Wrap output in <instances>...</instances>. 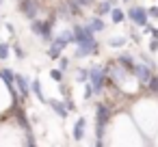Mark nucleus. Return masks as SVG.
<instances>
[{
  "mask_svg": "<svg viewBox=\"0 0 158 147\" xmlns=\"http://www.w3.org/2000/svg\"><path fill=\"white\" fill-rule=\"evenodd\" d=\"M108 121H110V104L100 102L95 106V138L104 136V130H106Z\"/></svg>",
  "mask_w": 158,
  "mask_h": 147,
  "instance_id": "f257e3e1",
  "label": "nucleus"
},
{
  "mask_svg": "<svg viewBox=\"0 0 158 147\" xmlns=\"http://www.w3.org/2000/svg\"><path fill=\"white\" fill-rule=\"evenodd\" d=\"M89 71H91V84H93L95 95H102L104 84H106V80H108V67L93 65V67H89Z\"/></svg>",
  "mask_w": 158,
  "mask_h": 147,
  "instance_id": "f03ea898",
  "label": "nucleus"
},
{
  "mask_svg": "<svg viewBox=\"0 0 158 147\" xmlns=\"http://www.w3.org/2000/svg\"><path fill=\"white\" fill-rule=\"evenodd\" d=\"M126 13H128V20H130L134 26H139V28H145L147 22H149V11H147L145 7H141V5H132Z\"/></svg>",
  "mask_w": 158,
  "mask_h": 147,
  "instance_id": "7ed1b4c3",
  "label": "nucleus"
},
{
  "mask_svg": "<svg viewBox=\"0 0 158 147\" xmlns=\"http://www.w3.org/2000/svg\"><path fill=\"white\" fill-rule=\"evenodd\" d=\"M20 11H22V15L26 18V20H37V15H39V11H41V5H39V0H22L20 2Z\"/></svg>",
  "mask_w": 158,
  "mask_h": 147,
  "instance_id": "20e7f679",
  "label": "nucleus"
},
{
  "mask_svg": "<svg viewBox=\"0 0 158 147\" xmlns=\"http://www.w3.org/2000/svg\"><path fill=\"white\" fill-rule=\"evenodd\" d=\"M98 50H100V43H98L95 39H91V41H82V43H78V46H76V52H74V56H76V59L95 56V54H98Z\"/></svg>",
  "mask_w": 158,
  "mask_h": 147,
  "instance_id": "39448f33",
  "label": "nucleus"
},
{
  "mask_svg": "<svg viewBox=\"0 0 158 147\" xmlns=\"http://www.w3.org/2000/svg\"><path fill=\"white\" fill-rule=\"evenodd\" d=\"M132 74H134V78H136L139 84H147L156 71H154V67H149V65H145V63H136V67H134Z\"/></svg>",
  "mask_w": 158,
  "mask_h": 147,
  "instance_id": "423d86ee",
  "label": "nucleus"
},
{
  "mask_svg": "<svg viewBox=\"0 0 158 147\" xmlns=\"http://www.w3.org/2000/svg\"><path fill=\"white\" fill-rule=\"evenodd\" d=\"M72 31H74V37H76V46L82 43V41H91V39H95V37H93L95 33H93L87 24H74Z\"/></svg>",
  "mask_w": 158,
  "mask_h": 147,
  "instance_id": "0eeeda50",
  "label": "nucleus"
},
{
  "mask_svg": "<svg viewBox=\"0 0 158 147\" xmlns=\"http://www.w3.org/2000/svg\"><path fill=\"white\" fill-rule=\"evenodd\" d=\"M52 43H56L59 48H63V50H65L67 46H72V43H76V37H74V31H67V28H65V31H61L59 35H54V41H52Z\"/></svg>",
  "mask_w": 158,
  "mask_h": 147,
  "instance_id": "6e6552de",
  "label": "nucleus"
},
{
  "mask_svg": "<svg viewBox=\"0 0 158 147\" xmlns=\"http://www.w3.org/2000/svg\"><path fill=\"white\" fill-rule=\"evenodd\" d=\"M15 87H18V93L22 95V97H28L31 95V80L26 78V76H22V74H18L15 76Z\"/></svg>",
  "mask_w": 158,
  "mask_h": 147,
  "instance_id": "1a4fd4ad",
  "label": "nucleus"
},
{
  "mask_svg": "<svg viewBox=\"0 0 158 147\" xmlns=\"http://www.w3.org/2000/svg\"><path fill=\"white\" fill-rule=\"evenodd\" d=\"M115 5H117V0H102V2L95 5V15H100V18L110 15L113 9H115Z\"/></svg>",
  "mask_w": 158,
  "mask_h": 147,
  "instance_id": "9d476101",
  "label": "nucleus"
},
{
  "mask_svg": "<svg viewBox=\"0 0 158 147\" xmlns=\"http://www.w3.org/2000/svg\"><path fill=\"white\" fill-rule=\"evenodd\" d=\"M117 63H119L121 67L130 69V71H134V67H136V61H134V56H132L130 52H121V54H117Z\"/></svg>",
  "mask_w": 158,
  "mask_h": 147,
  "instance_id": "9b49d317",
  "label": "nucleus"
},
{
  "mask_svg": "<svg viewBox=\"0 0 158 147\" xmlns=\"http://www.w3.org/2000/svg\"><path fill=\"white\" fill-rule=\"evenodd\" d=\"M93 33H104V28H106V22L100 18V15H93V18H89L87 22H85Z\"/></svg>",
  "mask_w": 158,
  "mask_h": 147,
  "instance_id": "f8f14e48",
  "label": "nucleus"
},
{
  "mask_svg": "<svg viewBox=\"0 0 158 147\" xmlns=\"http://www.w3.org/2000/svg\"><path fill=\"white\" fill-rule=\"evenodd\" d=\"M48 104H50V108L59 115V117H67L69 115V110H67V106H65V102H59V100H48Z\"/></svg>",
  "mask_w": 158,
  "mask_h": 147,
  "instance_id": "ddd939ff",
  "label": "nucleus"
},
{
  "mask_svg": "<svg viewBox=\"0 0 158 147\" xmlns=\"http://www.w3.org/2000/svg\"><path fill=\"white\" fill-rule=\"evenodd\" d=\"M85 130H87V121H85V117H78L76 123H74V138L82 141L85 138Z\"/></svg>",
  "mask_w": 158,
  "mask_h": 147,
  "instance_id": "4468645a",
  "label": "nucleus"
},
{
  "mask_svg": "<svg viewBox=\"0 0 158 147\" xmlns=\"http://www.w3.org/2000/svg\"><path fill=\"white\" fill-rule=\"evenodd\" d=\"M15 119H18V125H20L22 130L31 132V125H28V119H26V112H24V108H22V106H18V108H15Z\"/></svg>",
  "mask_w": 158,
  "mask_h": 147,
  "instance_id": "2eb2a0df",
  "label": "nucleus"
},
{
  "mask_svg": "<svg viewBox=\"0 0 158 147\" xmlns=\"http://www.w3.org/2000/svg\"><path fill=\"white\" fill-rule=\"evenodd\" d=\"M31 89H33V93H35V97H37L39 102H46V95H44V91H41V82H39V78L31 80Z\"/></svg>",
  "mask_w": 158,
  "mask_h": 147,
  "instance_id": "dca6fc26",
  "label": "nucleus"
},
{
  "mask_svg": "<svg viewBox=\"0 0 158 147\" xmlns=\"http://www.w3.org/2000/svg\"><path fill=\"white\" fill-rule=\"evenodd\" d=\"M13 52V46L7 43V41H0V61H7Z\"/></svg>",
  "mask_w": 158,
  "mask_h": 147,
  "instance_id": "f3484780",
  "label": "nucleus"
},
{
  "mask_svg": "<svg viewBox=\"0 0 158 147\" xmlns=\"http://www.w3.org/2000/svg\"><path fill=\"white\" fill-rule=\"evenodd\" d=\"M126 18H128V13L126 11H121V9H113V13H110V20H113V24H121V22H126Z\"/></svg>",
  "mask_w": 158,
  "mask_h": 147,
  "instance_id": "a211bd4d",
  "label": "nucleus"
},
{
  "mask_svg": "<svg viewBox=\"0 0 158 147\" xmlns=\"http://www.w3.org/2000/svg\"><path fill=\"white\" fill-rule=\"evenodd\" d=\"M31 31L41 39V35H44V31H46V28H44V20H39V18H37V20H33V22H31Z\"/></svg>",
  "mask_w": 158,
  "mask_h": 147,
  "instance_id": "6ab92c4d",
  "label": "nucleus"
},
{
  "mask_svg": "<svg viewBox=\"0 0 158 147\" xmlns=\"http://www.w3.org/2000/svg\"><path fill=\"white\" fill-rule=\"evenodd\" d=\"M61 52H63V48H59L56 43H50V46H48V56H50L52 61H59V59H61Z\"/></svg>",
  "mask_w": 158,
  "mask_h": 147,
  "instance_id": "aec40b11",
  "label": "nucleus"
},
{
  "mask_svg": "<svg viewBox=\"0 0 158 147\" xmlns=\"http://www.w3.org/2000/svg\"><path fill=\"white\" fill-rule=\"evenodd\" d=\"M76 80L78 82H91V71L89 69H76Z\"/></svg>",
  "mask_w": 158,
  "mask_h": 147,
  "instance_id": "412c9836",
  "label": "nucleus"
},
{
  "mask_svg": "<svg viewBox=\"0 0 158 147\" xmlns=\"http://www.w3.org/2000/svg\"><path fill=\"white\" fill-rule=\"evenodd\" d=\"M123 43H126V37H119V35H115V37L108 39V46L110 48H121Z\"/></svg>",
  "mask_w": 158,
  "mask_h": 147,
  "instance_id": "4be33fe9",
  "label": "nucleus"
},
{
  "mask_svg": "<svg viewBox=\"0 0 158 147\" xmlns=\"http://www.w3.org/2000/svg\"><path fill=\"white\" fill-rule=\"evenodd\" d=\"M50 78H52V80H56V82H63V78H65V71H63L61 67H56V69H50Z\"/></svg>",
  "mask_w": 158,
  "mask_h": 147,
  "instance_id": "5701e85b",
  "label": "nucleus"
},
{
  "mask_svg": "<svg viewBox=\"0 0 158 147\" xmlns=\"http://www.w3.org/2000/svg\"><path fill=\"white\" fill-rule=\"evenodd\" d=\"M147 91H149V93H154V95L158 93V74H154V76H152V80L147 82Z\"/></svg>",
  "mask_w": 158,
  "mask_h": 147,
  "instance_id": "b1692460",
  "label": "nucleus"
},
{
  "mask_svg": "<svg viewBox=\"0 0 158 147\" xmlns=\"http://www.w3.org/2000/svg\"><path fill=\"white\" fill-rule=\"evenodd\" d=\"M13 54H15L18 61H24V59H26V52H24V48H22L20 43H13Z\"/></svg>",
  "mask_w": 158,
  "mask_h": 147,
  "instance_id": "393cba45",
  "label": "nucleus"
},
{
  "mask_svg": "<svg viewBox=\"0 0 158 147\" xmlns=\"http://www.w3.org/2000/svg\"><path fill=\"white\" fill-rule=\"evenodd\" d=\"M93 95H95V91H93V84H91V82H85V91H82V97H85V100H91Z\"/></svg>",
  "mask_w": 158,
  "mask_h": 147,
  "instance_id": "a878e982",
  "label": "nucleus"
},
{
  "mask_svg": "<svg viewBox=\"0 0 158 147\" xmlns=\"http://www.w3.org/2000/svg\"><path fill=\"white\" fill-rule=\"evenodd\" d=\"M59 67H61L63 71L69 69V59H67V56H61V59H59Z\"/></svg>",
  "mask_w": 158,
  "mask_h": 147,
  "instance_id": "bb28decb",
  "label": "nucleus"
},
{
  "mask_svg": "<svg viewBox=\"0 0 158 147\" xmlns=\"http://www.w3.org/2000/svg\"><path fill=\"white\" fill-rule=\"evenodd\" d=\"M147 50H149V54H156L158 52V39H152L149 46H147Z\"/></svg>",
  "mask_w": 158,
  "mask_h": 147,
  "instance_id": "cd10ccee",
  "label": "nucleus"
},
{
  "mask_svg": "<svg viewBox=\"0 0 158 147\" xmlns=\"http://www.w3.org/2000/svg\"><path fill=\"white\" fill-rule=\"evenodd\" d=\"M24 147H37V143H35V136L31 134V132H26V145Z\"/></svg>",
  "mask_w": 158,
  "mask_h": 147,
  "instance_id": "c85d7f7f",
  "label": "nucleus"
},
{
  "mask_svg": "<svg viewBox=\"0 0 158 147\" xmlns=\"http://www.w3.org/2000/svg\"><path fill=\"white\" fill-rule=\"evenodd\" d=\"M65 106H67V110H69V112H72V110H76V104H74V100H72L69 95L65 97Z\"/></svg>",
  "mask_w": 158,
  "mask_h": 147,
  "instance_id": "c756f323",
  "label": "nucleus"
},
{
  "mask_svg": "<svg viewBox=\"0 0 158 147\" xmlns=\"http://www.w3.org/2000/svg\"><path fill=\"white\" fill-rule=\"evenodd\" d=\"M76 2H78V5H80L82 9H87V7H91V5L95 2V0H76Z\"/></svg>",
  "mask_w": 158,
  "mask_h": 147,
  "instance_id": "7c9ffc66",
  "label": "nucleus"
},
{
  "mask_svg": "<svg viewBox=\"0 0 158 147\" xmlns=\"http://www.w3.org/2000/svg\"><path fill=\"white\" fill-rule=\"evenodd\" d=\"M147 11H149V18H154V20H158V7H149Z\"/></svg>",
  "mask_w": 158,
  "mask_h": 147,
  "instance_id": "2f4dec72",
  "label": "nucleus"
},
{
  "mask_svg": "<svg viewBox=\"0 0 158 147\" xmlns=\"http://www.w3.org/2000/svg\"><path fill=\"white\" fill-rule=\"evenodd\" d=\"M5 28H7V33H9V35H15V28H13V24H11V22H7V24H5Z\"/></svg>",
  "mask_w": 158,
  "mask_h": 147,
  "instance_id": "473e14b6",
  "label": "nucleus"
},
{
  "mask_svg": "<svg viewBox=\"0 0 158 147\" xmlns=\"http://www.w3.org/2000/svg\"><path fill=\"white\" fill-rule=\"evenodd\" d=\"M152 39H158V28H156V26L152 28Z\"/></svg>",
  "mask_w": 158,
  "mask_h": 147,
  "instance_id": "72a5a7b5",
  "label": "nucleus"
},
{
  "mask_svg": "<svg viewBox=\"0 0 158 147\" xmlns=\"http://www.w3.org/2000/svg\"><path fill=\"white\" fill-rule=\"evenodd\" d=\"M93 147H104V143H102V138H95V145Z\"/></svg>",
  "mask_w": 158,
  "mask_h": 147,
  "instance_id": "f704fd0d",
  "label": "nucleus"
},
{
  "mask_svg": "<svg viewBox=\"0 0 158 147\" xmlns=\"http://www.w3.org/2000/svg\"><path fill=\"white\" fill-rule=\"evenodd\" d=\"M2 2H5V0H0V5H2Z\"/></svg>",
  "mask_w": 158,
  "mask_h": 147,
  "instance_id": "c9c22d12",
  "label": "nucleus"
},
{
  "mask_svg": "<svg viewBox=\"0 0 158 147\" xmlns=\"http://www.w3.org/2000/svg\"><path fill=\"white\" fill-rule=\"evenodd\" d=\"M123 2H130V0H123Z\"/></svg>",
  "mask_w": 158,
  "mask_h": 147,
  "instance_id": "e433bc0d",
  "label": "nucleus"
},
{
  "mask_svg": "<svg viewBox=\"0 0 158 147\" xmlns=\"http://www.w3.org/2000/svg\"><path fill=\"white\" fill-rule=\"evenodd\" d=\"M15 2H22V0H15Z\"/></svg>",
  "mask_w": 158,
  "mask_h": 147,
  "instance_id": "4c0bfd02",
  "label": "nucleus"
}]
</instances>
